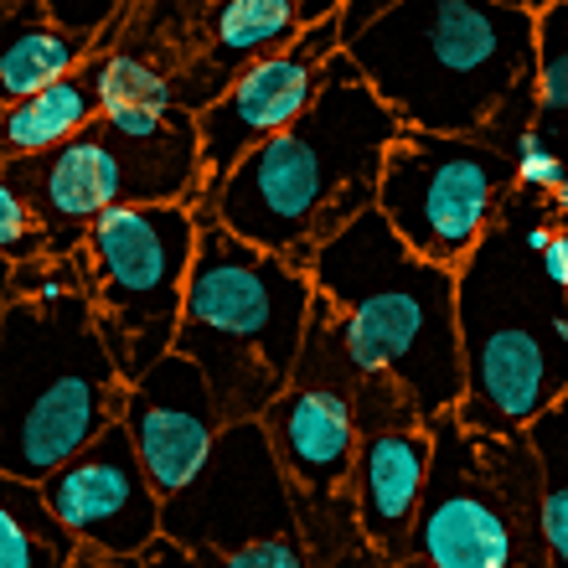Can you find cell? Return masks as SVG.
I'll return each mask as SVG.
<instances>
[{"label":"cell","instance_id":"obj_23","mask_svg":"<svg viewBox=\"0 0 568 568\" xmlns=\"http://www.w3.org/2000/svg\"><path fill=\"white\" fill-rule=\"evenodd\" d=\"M0 248H6V258H11L16 270H27L31 258L47 254L42 227H37L31 207L11 192V186H0Z\"/></svg>","mask_w":568,"mask_h":568},{"label":"cell","instance_id":"obj_26","mask_svg":"<svg viewBox=\"0 0 568 568\" xmlns=\"http://www.w3.org/2000/svg\"><path fill=\"white\" fill-rule=\"evenodd\" d=\"M538 37H542V58L568 62V0L538 6Z\"/></svg>","mask_w":568,"mask_h":568},{"label":"cell","instance_id":"obj_4","mask_svg":"<svg viewBox=\"0 0 568 568\" xmlns=\"http://www.w3.org/2000/svg\"><path fill=\"white\" fill-rule=\"evenodd\" d=\"M130 383L109 352L78 264L47 270L0 315V476L42 486L124 419Z\"/></svg>","mask_w":568,"mask_h":568},{"label":"cell","instance_id":"obj_19","mask_svg":"<svg viewBox=\"0 0 568 568\" xmlns=\"http://www.w3.org/2000/svg\"><path fill=\"white\" fill-rule=\"evenodd\" d=\"M83 542L58 523L42 486L0 476V568H78Z\"/></svg>","mask_w":568,"mask_h":568},{"label":"cell","instance_id":"obj_22","mask_svg":"<svg viewBox=\"0 0 568 568\" xmlns=\"http://www.w3.org/2000/svg\"><path fill=\"white\" fill-rule=\"evenodd\" d=\"M532 449L542 460V532H548V568H568V398L542 414L532 429H527Z\"/></svg>","mask_w":568,"mask_h":568},{"label":"cell","instance_id":"obj_12","mask_svg":"<svg viewBox=\"0 0 568 568\" xmlns=\"http://www.w3.org/2000/svg\"><path fill=\"white\" fill-rule=\"evenodd\" d=\"M270 445L280 455L284 476L295 486L300 527L326 517L336 501L352 507V476H357L362 455V419L352 404V388L336 373V352L326 342V321L311 311V336H305V357L280 404L264 414Z\"/></svg>","mask_w":568,"mask_h":568},{"label":"cell","instance_id":"obj_29","mask_svg":"<svg viewBox=\"0 0 568 568\" xmlns=\"http://www.w3.org/2000/svg\"><path fill=\"white\" fill-rule=\"evenodd\" d=\"M78 568H145V564H120V558H99V554H83Z\"/></svg>","mask_w":568,"mask_h":568},{"label":"cell","instance_id":"obj_18","mask_svg":"<svg viewBox=\"0 0 568 568\" xmlns=\"http://www.w3.org/2000/svg\"><path fill=\"white\" fill-rule=\"evenodd\" d=\"M104 120V104H99V83H93V68L89 73L68 78L58 89L37 93L27 104H11L6 109V161H37V155H52V150L73 145L78 135H89L93 124Z\"/></svg>","mask_w":568,"mask_h":568},{"label":"cell","instance_id":"obj_20","mask_svg":"<svg viewBox=\"0 0 568 568\" xmlns=\"http://www.w3.org/2000/svg\"><path fill=\"white\" fill-rule=\"evenodd\" d=\"M93 83H99V104H104V120L114 130L135 140L161 135L171 114H176V83L150 68L135 52H109V58L93 62Z\"/></svg>","mask_w":568,"mask_h":568},{"label":"cell","instance_id":"obj_17","mask_svg":"<svg viewBox=\"0 0 568 568\" xmlns=\"http://www.w3.org/2000/svg\"><path fill=\"white\" fill-rule=\"evenodd\" d=\"M89 52H93V37H78V31L58 27L42 6H11L6 11V47H0V93H6V109L27 104L37 93L78 78Z\"/></svg>","mask_w":568,"mask_h":568},{"label":"cell","instance_id":"obj_15","mask_svg":"<svg viewBox=\"0 0 568 568\" xmlns=\"http://www.w3.org/2000/svg\"><path fill=\"white\" fill-rule=\"evenodd\" d=\"M124 429L135 439L145 476L155 480L161 501H176L202 476V465L212 460L217 439L227 434V419L217 398H212L202 367L186 362L181 352H171L155 373H145L130 388Z\"/></svg>","mask_w":568,"mask_h":568},{"label":"cell","instance_id":"obj_16","mask_svg":"<svg viewBox=\"0 0 568 568\" xmlns=\"http://www.w3.org/2000/svg\"><path fill=\"white\" fill-rule=\"evenodd\" d=\"M434 476V429L398 424V429L362 434L357 476H352V507H357L362 548L388 568L414 558V527H419L424 496Z\"/></svg>","mask_w":568,"mask_h":568},{"label":"cell","instance_id":"obj_3","mask_svg":"<svg viewBox=\"0 0 568 568\" xmlns=\"http://www.w3.org/2000/svg\"><path fill=\"white\" fill-rule=\"evenodd\" d=\"M398 140V114L362 83L357 62L342 52L311 114L258 145L223 186H212L207 207L233 239L311 274L315 254L377 207L383 165Z\"/></svg>","mask_w":568,"mask_h":568},{"label":"cell","instance_id":"obj_31","mask_svg":"<svg viewBox=\"0 0 568 568\" xmlns=\"http://www.w3.org/2000/svg\"><path fill=\"white\" fill-rule=\"evenodd\" d=\"M336 568H357V558H346V564H336Z\"/></svg>","mask_w":568,"mask_h":568},{"label":"cell","instance_id":"obj_13","mask_svg":"<svg viewBox=\"0 0 568 568\" xmlns=\"http://www.w3.org/2000/svg\"><path fill=\"white\" fill-rule=\"evenodd\" d=\"M346 52L342 11L331 21L305 27L295 47H284L274 58L243 68L227 78V93L207 99L196 109V135H202V171H207V192L223 186L258 145H270L290 124H300L326 93L331 62Z\"/></svg>","mask_w":568,"mask_h":568},{"label":"cell","instance_id":"obj_7","mask_svg":"<svg viewBox=\"0 0 568 568\" xmlns=\"http://www.w3.org/2000/svg\"><path fill=\"white\" fill-rule=\"evenodd\" d=\"M542 460L532 439L434 424V476L414 527L419 568H548Z\"/></svg>","mask_w":568,"mask_h":568},{"label":"cell","instance_id":"obj_5","mask_svg":"<svg viewBox=\"0 0 568 568\" xmlns=\"http://www.w3.org/2000/svg\"><path fill=\"white\" fill-rule=\"evenodd\" d=\"M554 239L507 207L460 270L465 404L455 419L465 429L523 439L568 398V295L542 270Z\"/></svg>","mask_w":568,"mask_h":568},{"label":"cell","instance_id":"obj_11","mask_svg":"<svg viewBox=\"0 0 568 568\" xmlns=\"http://www.w3.org/2000/svg\"><path fill=\"white\" fill-rule=\"evenodd\" d=\"M274 538H305L295 486L284 476L264 424H227L202 476L176 501H165V542L207 558Z\"/></svg>","mask_w":568,"mask_h":568},{"label":"cell","instance_id":"obj_8","mask_svg":"<svg viewBox=\"0 0 568 568\" xmlns=\"http://www.w3.org/2000/svg\"><path fill=\"white\" fill-rule=\"evenodd\" d=\"M202 135L196 114L176 109L161 135L135 140L99 120L73 145L37 155V161H6V181L31 207L47 239V254L68 264L73 248L93 233V223L114 207H161V202H192L202 186Z\"/></svg>","mask_w":568,"mask_h":568},{"label":"cell","instance_id":"obj_32","mask_svg":"<svg viewBox=\"0 0 568 568\" xmlns=\"http://www.w3.org/2000/svg\"><path fill=\"white\" fill-rule=\"evenodd\" d=\"M404 568H419V564H404Z\"/></svg>","mask_w":568,"mask_h":568},{"label":"cell","instance_id":"obj_27","mask_svg":"<svg viewBox=\"0 0 568 568\" xmlns=\"http://www.w3.org/2000/svg\"><path fill=\"white\" fill-rule=\"evenodd\" d=\"M542 270H548V280H554L558 290H564V295H568V233H558V239H554V248L542 254Z\"/></svg>","mask_w":568,"mask_h":568},{"label":"cell","instance_id":"obj_2","mask_svg":"<svg viewBox=\"0 0 568 568\" xmlns=\"http://www.w3.org/2000/svg\"><path fill=\"white\" fill-rule=\"evenodd\" d=\"M362 83L414 135L491 140L538 130V6L511 0H393L346 47Z\"/></svg>","mask_w":568,"mask_h":568},{"label":"cell","instance_id":"obj_24","mask_svg":"<svg viewBox=\"0 0 568 568\" xmlns=\"http://www.w3.org/2000/svg\"><path fill=\"white\" fill-rule=\"evenodd\" d=\"M517 186H523V192H554V196L568 186V161L538 130H527V135L517 140Z\"/></svg>","mask_w":568,"mask_h":568},{"label":"cell","instance_id":"obj_9","mask_svg":"<svg viewBox=\"0 0 568 568\" xmlns=\"http://www.w3.org/2000/svg\"><path fill=\"white\" fill-rule=\"evenodd\" d=\"M196 248L202 212L192 202L114 207L78 248V280L89 290L99 331L130 388L176 352Z\"/></svg>","mask_w":568,"mask_h":568},{"label":"cell","instance_id":"obj_6","mask_svg":"<svg viewBox=\"0 0 568 568\" xmlns=\"http://www.w3.org/2000/svg\"><path fill=\"white\" fill-rule=\"evenodd\" d=\"M315 280L290 258L233 239L202 217V248L186 284L176 352L202 367L227 424H264L305 357Z\"/></svg>","mask_w":568,"mask_h":568},{"label":"cell","instance_id":"obj_1","mask_svg":"<svg viewBox=\"0 0 568 568\" xmlns=\"http://www.w3.org/2000/svg\"><path fill=\"white\" fill-rule=\"evenodd\" d=\"M311 280L362 434L460 414V274L419 258L373 207L315 254Z\"/></svg>","mask_w":568,"mask_h":568},{"label":"cell","instance_id":"obj_10","mask_svg":"<svg viewBox=\"0 0 568 568\" xmlns=\"http://www.w3.org/2000/svg\"><path fill=\"white\" fill-rule=\"evenodd\" d=\"M517 192V155L496 140L414 135L388 150L377 212L419 258L460 274Z\"/></svg>","mask_w":568,"mask_h":568},{"label":"cell","instance_id":"obj_28","mask_svg":"<svg viewBox=\"0 0 568 568\" xmlns=\"http://www.w3.org/2000/svg\"><path fill=\"white\" fill-rule=\"evenodd\" d=\"M145 568H196V558L192 554H181L176 542H155V548H150L145 554Z\"/></svg>","mask_w":568,"mask_h":568},{"label":"cell","instance_id":"obj_25","mask_svg":"<svg viewBox=\"0 0 568 568\" xmlns=\"http://www.w3.org/2000/svg\"><path fill=\"white\" fill-rule=\"evenodd\" d=\"M196 568H315L305 538H274V542H254L239 554H207L196 558Z\"/></svg>","mask_w":568,"mask_h":568},{"label":"cell","instance_id":"obj_30","mask_svg":"<svg viewBox=\"0 0 568 568\" xmlns=\"http://www.w3.org/2000/svg\"><path fill=\"white\" fill-rule=\"evenodd\" d=\"M554 212H558V217H564V223H568V186L554 196Z\"/></svg>","mask_w":568,"mask_h":568},{"label":"cell","instance_id":"obj_14","mask_svg":"<svg viewBox=\"0 0 568 568\" xmlns=\"http://www.w3.org/2000/svg\"><path fill=\"white\" fill-rule=\"evenodd\" d=\"M42 496L58 511V523L83 542V554L145 564V554L165 538V501L145 476L124 419L99 434L78 460L62 465L58 476H47Z\"/></svg>","mask_w":568,"mask_h":568},{"label":"cell","instance_id":"obj_21","mask_svg":"<svg viewBox=\"0 0 568 568\" xmlns=\"http://www.w3.org/2000/svg\"><path fill=\"white\" fill-rule=\"evenodd\" d=\"M300 37H305V21H300V6H290V0H227V6L212 11L207 68L239 62V73H243V68L274 58L284 47H295Z\"/></svg>","mask_w":568,"mask_h":568}]
</instances>
